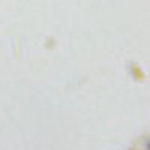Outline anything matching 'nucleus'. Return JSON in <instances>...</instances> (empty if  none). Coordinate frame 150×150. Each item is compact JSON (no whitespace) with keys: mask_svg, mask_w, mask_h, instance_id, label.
Returning a JSON list of instances; mask_svg holds the SVG:
<instances>
[]
</instances>
